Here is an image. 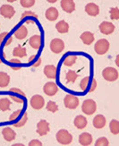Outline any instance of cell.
Instances as JSON below:
<instances>
[{"label": "cell", "mask_w": 119, "mask_h": 146, "mask_svg": "<svg viewBox=\"0 0 119 146\" xmlns=\"http://www.w3.org/2000/svg\"><path fill=\"white\" fill-rule=\"evenodd\" d=\"M2 63V59H1V56H0V64Z\"/></svg>", "instance_id": "f5cc1de1"}, {"label": "cell", "mask_w": 119, "mask_h": 146, "mask_svg": "<svg viewBox=\"0 0 119 146\" xmlns=\"http://www.w3.org/2000/svg\"><path fill=\"white\" fill-rule=\"evenodd\" d=\"M65 48V42L60 39H54L50 42V49L55 54L61 53Z\"/></svg>", "instance_id": "8992f818"}, {"label": "cell", "mask_w": 119, "mask_h": 146, "mask_svg": "<svg viewBox=\"0 0 119 146\" xmlns=\"http://www.w3.org/2000/svg\"><path fill=\"white\" fill-rule=\"evenodd\" d=\"M20 114H21V110H17V111H15V112H14L12 114V115L10 116V117H9V120L11 122H13V121H15V120L20 116Z\"/></svg>", "instance_id": "8d00e7d4"}, {"label": "cell", "mask_w": 119, "mask_h": 146, "mask_svg": "<svg viewBox=\"0 0 119 146\" xmlns=\"http://www.w3.org/2000/svg\"><path fill=\"white\" fill-rule=\"evenodd\" d=\"M11 68L14 69V70H20L22 67L21 66H11Z\"/></svg>", "instance_id": "7dc6e473"}, {"label": "cell", "mask_w": 119, "mask_h": 146, "mask_svg": "<svg viewBox=\"0 0 119 146\" xmlns=\"http://www.w3.org/2000/svg\"><path fill=\"white\" fill-rule=\"evenodd\" d=\"M94 34L90 31H85L83 34L81 35V40H83V42L85 45H91V44L94 41Z\"/></svg>", "instance_id": "7402d4cb"}, {"label": "cell", "mask_w": 119, "mask_h": 146, "mask_svg": "<svg viewBox=\"0 0 119 146\" xmlns=\"http://www.w3.org/2000/svg\"><path fill=\"white\" fill-rule=\"evenodd\" d=\"M10 62L12 63V64H18V65H20V64H21V61L19 60V59H16V58H13V59H11Z\"/></svg>", "instance_id": "ee69618b"}, {"label": "cell", "mask_w": 119, "mask_h": 146, "mask_svg": "<svg viewBox=\"0 0 119 146\" xmlns=\"http://www.w3.org/2000/svg\"><path fill=\"white\" fill-rule=\"evenodd\" d=\"M23 144H22V143H15V144H14V146H22Z\"/></svg>", "instance_id": "681fc988"}, {"label": "cell", "mask_w": 119, "mask_h": 146, "mask_svg": "<svg viewBox=\"0 0 119 146\" xmlns=\"http://www.w3.org/2000/svg\"><path fill=\"white\" fill-rule=\"evenodd\" d=\"M77 56L74 55H68L67 56H65V58L64 59V65L66 66H72L73 65H74V63L76 62Z\"/></svg>", "instance_id": "83f0119b"}, {"label": "cell", "mask_w": 119, "mask_h": 146, "mask_svg": "<svg viewBox=\"0 0 119 146\" xmlns=\"http://www.w3.org/2000/svg\"><path fill=\"white\" fill-rule=\"evenodd\" d=\"M102 76L106 81L115 82L118 78V72L114 67H106L102 71Z\"/></svg>", "instance_id": "277c9868"}, {"label": "cell", "mask_w": 119, "mask_h": 146, "mask_svg": "<svg viewBox=\"0 0 119 146\" xmlns=\"http://www.w3.org/2000/svg\"><path fill=\"white\" fill-rule=\"evenodd\" d=\"M14 34H15V37L17 38L18 40H23L24 38H26V36L28 35V30L24 25H21L18 29H16Z\"/></svg>", "instance_id": "44dd1931"}, {"label": "cell", "mask_w": 119, "mask_h": 146, "mask_svg": "<svg viewBox=\"0 0 119 146\" xmlns=\"http://www.w3.org/2000/svg\"><path fill=\"white\" fill-rule=\"evenodd\" d=\"M106 120L103 115H98L93 119V126L97 129H101L106 125Z\"/></svg>", "instance_id": "9a60e30c"}, {"label": "cell", "mask_w": 119, "mask_h": 146, "mask_svg": "<svg viewBox=\"0 0 119 146\" xmlns=\"http://www.w3.org/2000/svg\"><path fill=\"white\" fill-rule=\"evenodd\" d=\"M109 49V42L105 40L101 39L96 42L94 46V50L98 55H104L108 51Z\"/></svg>", "instance_id": "3957f363"}, {"label": "cell", "mask_w": 119, "mask_h": 146, "mask_svg": "<svg viewBox=\"0 0 119 146\" xmlns=\"http://www.w3.org/2000/svg\"><path fill=\"white\" fill-rule=\"evenodd\" d=\"M56 28L59 33H66L69 31V24L65 20H61L56 23Z\"/></svg>", "instance_id": "603a6c76"}, {"label": "cell", "mask_w": 119, "mask_h": 146, "mask_svg": "<svg viewBox=\"0 0 119 146\" xmlns=\"http://www.w3.org/2000/svg\"><path fill=\"white\" fill-rule=\"evenodd\" d=\"M109 144V143H108V140L106 139V137H100V138H99L98 140L96 141V143H95V145L96 146H108Z\"/></svg>", "instance_id": "e575fe53"}, {"label": "cell", "mask_w": 119, "mask_h": 146, "mask_svg": "<svg viewBox=\"0 0 119 146\" xmlns=\"http://www.w3.org/2000/svg\"><path fill=\"white\" fill-rule=\"evenodd\" d=\"M96 88H97V82H96L95 79H93V80H92L91 87V89H90V92H94V91L96 90Z\"/></svg>", "instance_id": "ab89813d"}, {"label": "cell", "mask_w": 119, "mask_h": 146, "mask_svg": "<svg viewBox=\"0 0 119 146\" xmlns=\"http://www.w3.org/2000/svg\"><path fill=\"white\" fill-rule=\"evenodd\" d=\"M15 14V10L10 5H3L0 7V15L4 16L5 18H12Z\"/></svg>", "instance_id": "30bf717a"}, {"label": "cell", "mask_w": 119, "mask_h": 146, "mask_svg": "<svg viewBox=\"0 0 119 146\" xmlns=\"http://www.w3.org/2000/svg\"><path fill=\"white\" fill-rule=\"evenodd\" d=\"M2 135L6 142H12L13 140H15L16 136L15 132L10 127H5L2 130Z\"/></svg>", "instance_id": "4fadbf2b"}, {"label": "cell", "mask_w": 119, "mask_h": 146, "mask_svg": "<svg viewBox=\"0 0 119 146\" xmlns=\"http://www.w3.org/2000/svg\"><path fill=\"white\" fill-rule=\"evenodd\" d=\"M35 0H21L20 4L24 8H30L35 5Z\"/></svg>", "instance_id": "1f68e13d"}, {"label": "cell", "mask_w": 119, "mask_h": 146, "mask_svg": "<svg viewBox=\"0 0 119 146\" xmlns=\"http://www.w3.org/2000/svg\"><path fill=\"white\" fill-rule=\"evenodd\" d=\"M89 82H90V77L89 76H86L84 77L83 80L81 81V84H80V87H81V91H85L87 87H88V84H89Z\"/></svg>", "instance_id": "836d02e7"}, {"label": "cell", "mask_w": 119, "mask_h": 146, "mask_svg": "<svg viewBox=\"0 0 119 146\" xmlns=\"http://www.w3.org/2000/svg\"><path fill=\"white\" fill-rule=\"evenodd\" d=\"M47 110L50 112L52 113H55L58 110V106L56 104V102H54V101L50 100L48 102V105H47Z\"/></svg>", "instance_id": "4dcf8cb0"}, {"label": "cell", "mask_w": 119, "mask_h": 146, "mask_svg": "<svg viewBox=\"0 0 119 146\" xmlns=\"http://www.w3.org/2000/svg\"><path fill=\"white\" fill-rule=\"evenodd\" d=\"M10 82V76L5 73V72H0V87L5 88L9 84Z\"/></svg>", "instance_id": "cb8c5ba5"}, {"label": "cell", "mask_w": 119, "mask_h": 146, "mask_svg": "<svg viewBox=\"0 0 119 146\" xmlns=\"http://www.w3.org/2000/svg\"><path fill=\"white\" fill-rule=\"evenodd\" d=\"M29 43L31 48H33L34 49H40L41 46V37L40 35H33L30 38Z\"/></svg>", "instance_id": "e0dca14e"}, {"label": "cell", "mask_w": 119, "mask_h": 146, "mask_svg": "<svg viewBox=\"0 0 119 146\" xmlns=\"http://www.w3.org/2000/svg\"><path fill=\"white\" fill-rule=\"evenodd\" d=\"M60 5L63 10L69 14H71L75 10V3L73 0H62Z\"/></svg>", "instance_id": "7c38bea8"}, {"label": "cell", "mask_w": 119, "mask_h": 146, "mask_svg": "<svg viewBox=\"0 0 119 146\" xmlns=\"http://www.w3.org/2000/svg\"><path fill=\"white\" fill-rule=\"evenodd\" d=\"M29 16H33L34 18H38V15L36 14H34L33 12H30V11H26L24 12L23 14L22 15V18L24 19L25 17H29Z\"/></svg>", "instance_id": "d590c367"}, {"label": "cell", "mask_w": 119, "mask_h": 146, "mask_svg": "<svg viewBox=\"0 0 119 146\" xmlns=\"http://www.w3.org/2000/svg\"><path fill=\"white\" fill-rule=\"evenodd\" d=\"M10 105L11 102L8 99L4 98L0 100V110L2 111H7L10 110Z\"/></svg>", "instance_id": "4316f807"}, {"label": "cell", "mask_w": 119, "mask_h": 146, "mask_svg": "<svg viewBox=\"0 0 119 146\" xmlns=\"http://www.w3.org/2000/svg\"><path fill=\"white\" fill-rule=\"evenodd\" d=\"M40 64H41V58H38V60L34 63L32 66H34V67H38V66H40Z\"/></svg>", "instance_id": "7bdbcfd3"}, {"label": "cell", "mask_w": 119, "mask_h": 146, "mask_svg": "<svg viewBox=\"0 0 119 146\" xmlns=\"http://www.w3.org/2000/svg\"><path fill=\"white\" fill-rule=\"evenodd\" d=\"M58 11L56 7H49L48 9H47L46 13H45V16L48 19V21H55L58 18Z\"/></svg>", "instance_id": "ac0fdd59"}, {"label": "cell", "mask_w": 119, "mask_h": 146, "mask_svg": "<svg viewBox=\"0 0 119 146\" xmlns=\"http://www.w3.org/2000/svg\"><path fill=\"white\" fill-rule=\"evenodd\" d=\"M44 104H45V100H44V98L40 96V95H34L30 99V106L34 110H41L44 107Z\"/></svg>", "instance_id": "52a82bcc"}, {"label": "cell", "mask_w": 119, "mask_h": 146, "mask_svg": "<svg viewBox=\"0 0 119 146\" xmlns=\"http://www.w3.org/2000/svg\"><path fill=\"white\" fill-rule=\"evenodd\" d=\"M13 42V38L11 37V38H8V40H6V42H5V46L6 47V46H9L10 44Z\"/></svg>", "instance_id": "f6af8a7d"}, {"label": "cell", "mask_w": 119, "mask_h": 146, "mask_svg": "<svg viewBox=\"0 0 119 146\" xmlns=\"http://www.w3.org/2000/svg\"><path fill=\"white\" fill-rule=\"evenodd\" d=\"M10 92H15V93H17V94H20V95H22V96H24V92H22L20 89H18V88H11L10 89Z\"/></svg>", "instance_id": "f35d334b"}, {"label": "cell", "mask_w": 119, "mask_h": 146, "mask_svg": "<svg viewBox=\"0 0 119 146\" xmlns=\"http://www.w3.org/2000/svg\"><path fill=\"white\" fill-rule=\"evenodd\" d=\"M56 141H58L60 144L66 145L70 144L73 141V136L72 135L65 129H61L58 133H56Z\"/></svg>", "instance_id": "6da1fadb"}, {"label": "cell", "mask_w": 119, "mask_h": 146, "mask_svg": "<svg viewBox=\"0 0 119 146\" xmlns=\"http://www.w3.org/2000/svg\"><path fill=\"white\" fill-rule=\"evenodd\" d=\"M118 59H119V56H116V65L118 66Z\"/></svg>", "instance_id": "f907efd6"}, {"label": "cell", "mask_w": 119, "mask_h": 146, "mask_svg": "<svg viewBox=\"0 0 119 146\" xmlns=\"http://www.w3.org/2000/svg\"><path fill=\"white\" fill-rule=\"evenodd\" d=\"M64 104L69 110H74L79 106V99L72 94H68L64 99Z\"/></svg>", "instance_id": "5b68a950"}, {"label": "cell", "mask_w": 119, "mask_h": 146, "mask_svg": "<svg viewBox=\"0 0 119 146\" xmlns=\"http://www.w3.org/2000/svg\"><path fill=\"white\" fill-rule=\"evenodd\" d=\"M35 58H36V55H33V56H31L30 58L29 61H30V62H32V61H33V60H34Z\"/></svg>", "instance_id": "bcb514c9"}, {"label": "cell", "mask_w": 119, "mask_h": 146, "mask_svg": "<svg viewBox=\"0 0 119 146\" xmlns=\"http://www.w3.org/2000/svg\"><path fill=\"white\" fill-rule=\"evenodd\" d=\"M97 110V105H96V102L94 101L93 100H86L83 101V105H81V110L84 114L86 115H92V114L95 113Z\"/></svg>", "instance_id": "7a4b0ae2"}, {"label": "cell", "mask_w": 119, "mask_h": 146, "mask_svg": "<svg viewBox=\"0 0 119 146\" xmlns=\"http://www.w3.org/2000/svg\"><path fill=\"white\" fill-rule=\"evenodd\" d=\"M43 91L48 96H54V95L56 94V92H58V86L53 82H48L44 85Z\"/></svg>", "instance_id": "ba28073f"}, {"label": "cell", "mask_w": 119, "mask_h": 146, "mask_svg": "<svg viewBox=\"0 0 119 146\" xmlns=\"http://www.w3.org/2000/svg\"><path fill=\"white\" fill-rule=\"evenodd\" d=\"M109 129L113 135L119 134V122L117 120H112L109 124Z\"/></svg>", "instance_id": "484cf974"}, {"label": "cell", "mask_w": 119, "mask_h": 146, "mask_svg": "<svg viewBox=\"0 0 119 146\" xmlns=\"http://www.w3.org/2000/svg\"><path fill=\"white\" fill-rule=\"evenodd\" d=\"M29 145L30 146H41L42 143L40 141H39V140H36V139H34V140H31L29 143Z\"/></svg>", "instance_id": "74e56055"}, {"label": "cell", "mask_w": 119, "mask_h": 146, "mask_svg": "<svg viewBox=\"0 0 119 146\" xmlns=\"http://www.w3.org/2000/svg\"><path fill=\"white\" fill-rule=\"evenodd\" d=\"M78 78V74L75 73L74 71L73 70H69L67 73H66V75H65V79L67 81V82H74L76 81V79Z\"/></svg>", "instance_id": "f1b7e54d"}, {"label": "cell", "mask_w": 119, "mask_h": 146, "mask_svg": "<svg viewBox=\"0 0 119 146\" xmlns=\"http://www.w3.org/2000/svg\"><path fill=\"white\" fill-rule=\"evenodd\" d=\"M27 120H28V115H27V113H24L20 121L15 123L14 126H15V127H22V126H23L25 124H26Z\"/></svg>", "instance_id": "f546056e"}, {"label": "cell", "mask_w": 119, "mask_h": 146, "mask_svg": "<svg viewBox=\"0 0 119 146\" xmlns=\"http://www.w3.org/2000/svg\"><path fill=\"white\" fill-rule=\"evenodd\" d=\"M85 12L91 16H97L99 14V7L94 3H90L86 5Z\"/></svg>", "instance_id": "5bb4252c"}, {"label": "cell", "mask_w": 119, "mask_h": 146, "mask_svg": "<svg viewBox=\"0 0 119 146\" xmlns=\"http://www.w3.org/2000/svg\"><path fill=\"white\" fill-rule=\"evenodd\" d=\"M73 124L78 129H83L86 127V125H87V119L85 117L79 115L74 118Z\"/></svg>", "instance_id": "ffe728a7"}, {"label": "cell", "mask_w": 119, "mask_h": 146, "mask_svg": "<svg viewBox=\"0 0 119 146\" xmlns=\"http://www.w3.org/2000/svg\"><path fill=\"white\" fill-rule=\"evenodd\" d=\"M44 74L48 79H55L56 77V67L53 65H48L44 68Z\"/></svg>", "instance_id": "2e32d148"}, {"label": "cell", "mask_w": 119, "mask_h": 146, "mask_svg": "<svg viewBox=\"0 0 119 146\" xmlns=\"http://www.w3.org/2000/svg\"><path fill=\"white\" fill-rule=\"evenodd\" d=\"M92 136L89 133H83L79 136V143L81 145H90L92 143Z\"/></svg>", "instance_id": "d6986e66"}, {"label": "cell", "mask_w": 119, "mask_h": 146, "mask_svg": "<svg viewBox=\"0 0 119 146\" xmlns=\"http://www.w3.org/2000/svg\"><path fill=\"white\" fill-rule=\"evenodd\" d=\"M49 132V124L46 120H40V121L37 124V133L40 136L46 135Z\"/></svg>", "instance_id": "8fae6325"}, {"label": "cell", "mask_w": 119, "mask_h": 146, "mask_svg": "<svg viewBox=\"0 0 119 146\" xmlns=\"http://www.w3.org/2000/svg\"><path fill=\"white\" fill-rule=\"evenodd\" d=\"M26 23H34V21H33V20H30V19H29V20H26Z\"/></svg>", "instance_id": "c3c4849f"}, {"label": "cell", "mask_w": 119, "mask_h": 146, "mask_svg": "<svg viewBox=\"0 0 119 146\" xmlns=\"http://www.w3.org/2000/svg\"><path fill=\"white\" fill-rule=\"evenodd\" d=\"M116 27L112 23L109 22H102L99 24V31L100 33L105 35H109L114 33Z\"/></svg>", "instance_id": "9c48e42d"}, {"label": "cell", "mask_w": 119, "mask_h": 146, "mask_svg": "<svg viewBox=\"0 0 119 146\" xmlns=\"http://www.w3.org/2000/svg\"><path fill=\"white\" fill-rule=\"evenodd\" d=\"M13 55L15 56H18V58H24L25 56L27 55V50L25 48H22L21 46H18L14 48V51H13Z\"/></svg>", "instance_id": "d4e9b609"}, {"label": "cell", "mask_w": 119, "mask_h": 146, "mask_svg": "<svg viewBox=\"0 0 119 146\" xmlns=\"http://www.w3.org/2000/svg\"><path fill=\"white\" fill-rule=\"evenodd\" d=\"M109 13H110V17L113 20H118L119 19V9L117 7L111 8Z\"/></svg>", "instance_id": "d6a6232c"}, {"label": "cell", "mask_w": 119, "mask_h": 146, "mask_svg": "<svg viewBox=\"0 0 119 146\" xmlns=\"http://www.w3.org/2000/svg\"><path fill=\"white\" fill-rule=\"evenodd\" d=\"M48 2H50V3H56V0H55V1H48Z\"/></svg>", "instance_id": "816d5d0a"}, {"label": "cell", "mask_w": 119, "mask_h": 146, "mask_svg": "<svg viewBox=\"0 0 119 146\" xmlns=\"http://www.w3.org/2000/svg\"><path fill=\"white\" fill-rule=\"evenodd\" d=\"M7 36V33H1L0 34V44H2L3 43V41H4V40L5 39V37Z\"/></svg>", "instance_id": "b9f144b4"}, {"label": "cell", "mask_w": 119, "mask_h": 146, "mask_svg": "<svg viewBox=\"0 0 119 146\" xmlns=\"http://www.w3.org/2000/svg\"><path fill=\"white\" fill-rule=\"evenodd\" d=\"M11 99L14 100V101H15V102H17V103H22L23 102V100H22V99H21V98H19V97H15V96H12L11 95Z\"/></svg>", "instance_id": "60d3db41"}]
</instances>
